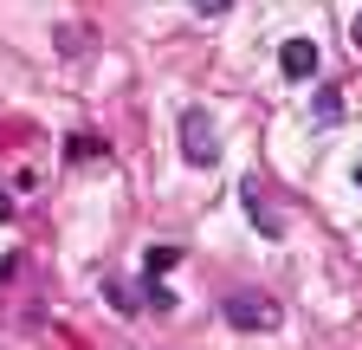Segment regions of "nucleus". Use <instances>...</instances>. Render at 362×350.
<instances>
[{
    "label": "nucleus",
    "mask_w": 362,
    "mask_h": 350,
    "mask_svg": "<svg viewBox=\"0 0 362 350\" xmlns=\"http://www.w3.org/2000/svg\"><path fill=\"white\" fill-rule=\"evenodd\" d=\"M317 123H324V130L343 123V98H337V91H317Z\"/></svg>",
    "instance_id": "nucleus-5"
},
{
    "label": "nucleus",
    "mask_w": 362,
    "mask_h": 350,
    "mask_svg": "<svg viewBox=\"0 0 362 350\" xmlns=\"http://www.w3.org/2000/svg\"><path fill=\"white\" fill-rule=\"evenodd\" d=\"M233 0H194V13H226Z\"/></svg>",
    "instance_id": "nucleus-7"
},
{
    "label": "nucleus",
    "mask_w": 362,
    "mask_h": 350,
    "mask_svg": "<svg viewBox=\"0 0 362 350\" xmlns=\"http://www.w3.org/2000/svg\"><path fill=\"white\" fill-rule=\"evenodd\" d=\"M279 298H265V292H233L226 298V324H240V331H279Z\"/></svg>",
    "instance_id": "nucleus-1"
},
{
    "label": "nucleus",
    "mask_w": 362,
    "mask_h": 350,
    "mask_svg": "<svg viewBox=\"0 0 362 350\" xmlns=\"http://www.w3.org/2000/svg\"><path fill=\"white\" fill-rule=\"evenodd\" d=\"M349 39H356V46H362V13H356V20H349Z\"/></svg>",
    "instance_id": "nucleus-9"
},
{
    "label": "nucleus",
    "mask_w": 362,
    "mask_h": 350,
    "mask_svg": "<svg viewBox=\"0 0 362 350\" xmlns=\"http://www.w3.org/2000/svg\"><path fill=\"white\" fill-rule=\"evenodd\" d=\"M246 214L259 221V234H265V240H279V234H285V221H279V208L265 201V188H259V182H246Z\"/></svg>",
    "instance_id": "nucleus-4"
},
{
    "label": "nucleus",
    "mask_w": 362,
    "mask_h": 350,
    "mask_svg": "<svg viewBox=\"0 0 362 350\" xmlns=\"http://www.w3.org/2000/svg\"><path fill=\"white\" fill-rule=\"evenodd\" d=\"M181 156H188L194 169H214L220 162V137H214V117L207 111H188V117H181Z\"/></svg>",
    "instance_id": "nucleus-2"
},
{
    "label": "nucleus",
    "mask_w": 362,
    "mask_h": 350,
    "mask_svg": "<svg viewBox=\"0 0 362 350\" xmlns=\"http://www.w3.org/2000/svg\"><path fill=\"white\" fill-rule=\"evenodd\" d=\"M279 72L285 78H317V46H310V39H285V46H279Z\"/></svg>",
    "instance_id": "nucleus-3"
},
{
    "label": "nucleus",
    "mask_w": 362,
    "mask_h": 350,
    "mask_svg": "<svg viewBox=\"0 0 362 350\" xmlns=\"http://www.w3.org/2000/svg\"><path fill=\"white\" fill-rule=\"evenodd\" d=\"M104 292H110V305H117V312H136V305H143V298H136V292H129V286H123V279H110V286H104Z\"/></svg>",
    "instance_id": "nucleus-6"
},
{
    "label": "nucleus",
    "mask_w": 362,
    "mask_h": 350,
    "mask_svg": "<svg viewBox=\"0 0 362 350\" xmlns=\"http://www.w3.org/2000/svg\"><path fill=\"white\" fill-rule=\"evenodd\" d=\"M7 214H13V201H7V195H0V221H7Z\"/></svg>",
    "instance_id": "nucleus-10"
},
{
    "label": "nucleus",
    "mask_w": 362,
    "mask_h": 350,
    "mask_svg": "<svg viewBox=\"0 0 362 350\" xmlns=\"http://www.w3.org/2000/svg\"><path fill=\"white\" fill-rule=\"evenodd\" d=\"M349 182H356V188H362V156H356V162H349Z\"/></svg>",
    "instance_id": "nucleus-8"
}]
</instances>
